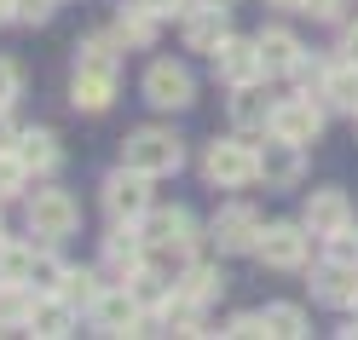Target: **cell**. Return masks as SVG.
<instances>
[{
	"mask_svg": "<svg viewBox=\"0 0 358 340\" xmlns=\"http://www.w3.org/2000/svg\"><path fill=\"white\" fill-rule=\"evenodd\" d=\"M122 162H127V168H139V173H150V179H162V173H173L179 162H185V150H179V139H173V133L145 127V133H133V139H127Z\"/></svg>",
	"mask_w": 358,
	"mask_h": 340,
	"instance_id": "cell-1",
	"label": "cell"
},
{
	"mask_svg": "<svg viewBox=\"0 0 358 340\" xmlns=\"http://www.w3.org/2000/svg\"><path fill=\"white\" fill-rule=\"evenodd\" d=\"M203 173L214 179L220 191H237V185H249V179H260V156L249 145H237V139H220V145H208Z\"/></svg>",
	"mask_w": 358,
	"mask_h": 340,
	"instance_id": "cell-2",
	"label": "cell"
},
{
	"mask_svg": "<svg viewBox=\"0 0 358 340\" xmlns=\"http://www.w3.org/2000/svg\"><path fill=\"white\" fill-rule=\"evenodd\" d=\"M76 219H81V208H76L70 191H35V202H29V231L35 237L58 242V237L76 231Z\"/></svg>",
	"mask_w": 358,
	"mask_h": 340,
	"instance_id": "cell-3",
	"label": "cell"
},
{
	"mask_svg": "<svg viewBox=\"0 0 358 340\" xmlns=\"http://www.w3.org/2000/svg\"><path fill=\"white\" fill-rule=\"evenodd\" d=\"M104 208H110V219H139V214L150 208V173L122 168V173L104 185Z\"/></svg>",
	"mask_w": 358,
	"mask_h": 340,
	"instance_id": "cell-4",
	"label": "cell"
},
{
	"mask_svg": "<svg viewBox=\"0 0 358 340\" xmlns=\"http://www.w3.org/2000/svg\"><path fill=\"white\" fill-rule=\"evenodd\" d=\"M191 93H196V87H191V70H185V64H150V70H145V98L156 104V110H179V104H191Z\"/></svg>",
	"mask_w": 358,
	"mask_h": 340,
	"instance_id": "cell-5",
	"label": "cell"
},
{
	"mask_svg": "<svg viewBox=\"0 0 358 340\" xmlns=\"http://www.w3.org/2000/svg\"><path fill=\"white\" fill-rule=\"evenodd\" d=\"M93 317H99V329H104V334H139L145 306L133 300V288H104V294H99V306H93Z\"/></svg>",
	"mask_w": 358,
	"mask_h": 340,
	"instance_id": "cell-6",
	"label": "cell"
},
{
	"mask_svg": "<svg viewBox=\"0 0 358 340\" xmlns=\"http://www.w3.org/2000/svg\"><path fill=\"white\" fill-rule=\"evenodd\" d=\"M272 133H283V139H295V145H312L324 133V110L312 98H289V104L272 110Z\"/></svg>",
	"mask_w": 358,
	"mask_h": 340,
	"instance_id": "cell-7",
	"label": "cell"
},
{
	"mask_svg": "<svg viewBox=\"0 0 358 340\" xmlns=\"http://www.w3.org/2000/svg\"><path fill=\"white\" fill-rule=\"evenodd\" d=\"M255 254L266 265H278V271H295L306 260V231H301V225H272V231H260Z\"/></svg>",
	"mask_w": 358,
	"mask_h": 340,
	"instance_id": "cell-8",
	"label": "cell"
},
{
	"mask_svg": "<svg viewBox=\"0 0 358 340\" xmlns=\"http://www.w3.org/2000/svg\"><path fill=\"white\" fill-rule=\"evenodd\" d=\"M347 225H352V202L341 191H312V202H306V231L312 237H341Z\"/></svg>",
	"mask_w": 358,
	"mask_h": 340,
	"instance_id": "cell-9",
	"label": "cell"
},
{
	"mask_svg": "<svg viewBox=\"0 0 358 340\" xmlns=\"http://www.w3.org/2000/svg\"><path fill=\"white\" fill-rule=\"evenodd\" d=\"M145 242L162 248V254H185L191 248V214L185 208H156L145 219Z\"/></svg>",
	"mask_w": 358,
	"mask_h": 340,
	"instance_id": "cell-10",
	"label": "cell"
},
{
	"mask_svg": "<svg viewBox=\"0 0 358 340\" xmlns=\"http://www.w3.org/2000/svg\"><path fill=\"white\" fill-rule=\"evenodd\" d=\"M214 70H220V81L243 87V81H255L266 64H260V47H255V40H220V47H214Z\"/></svg>",
	"mask_w": 358,
	"mask_h": 340,
	"instance_id": "cell-11",
	"label": "cell"
},
{
	"mask_svg": "<svg viewBox=\"0 0 358 340\" xmlns=\"http://www.w3.org/2000/svg\"><path fill=\"white\" fill-rule=\"evenodd\" d=\"M260 179L266 185H295L301 179V145L283 139V133H272V145L260 150Z\"/></svg>",
	"mask_w": 358,
	"mask_h": 340,
	"instance_id": "cell-12",
	"label": "cell"
},
{
	"mask_svg": "<svg viewBox=\"0 0 358 340\" xmlns=\"http://www.w3.org/2000/svg\"><path fill=\"white\" fill-rule=\"evenodd\" d=\"M110 98H116V70H87L81 64V75L70 87V104L87 110V116H99V110H110Z\"/></svg>",
	"mask_w": 358,
	"mask_h": 340,
	"instance_id": "cell-13",
	"label": "cell"
},
{
	"mask_svg": "<svg viewBox=\"0 0 358 340\" xmlns=\"http://www.w3.org/2000/svg\"><path fill=\"white\" fill-rule=\"evenodd\" d=\"M318 300H329V306H358V260H329V265H318Z\"/></svg>",
	"mask_w": 358,
	"mask_h": 340,
	"instance_id": "cell-14",
	"label": "cell"
},
{
	"mask_svg": "<svg viewBox=\"0 0 358 340\" xmlns=\"http://www.w3.org/2000/svg\"><path fill=\"white\" fill-rule=\"evenodd\" d=\"M226 24H231L226 6H214V0H208V6H196V12L185 17V40H191V52H214L220 40H226Z\"/></svg>",
	"mask_w": 358,
	"mask_h": 340,
	"instance_id": "cell-15",
	"label": "cell"
},
{
	"mask_svg": "<svg viewBox=\"0 0 358 340\" xmlns=\"http://www.w3.org/2000/svg\"><path fill=\"white\" fill-rule=\"evenodd\" d=\"M214 237H220V248H255L260 242V214L255 208H226L214 219Z\"/></svg>",
	"mask_w": 358,
	"mask_h": 340,
	"instance_id": "cell-16",
	"label": "cell"
},
{
	"mask_svg": "<svg viewBox=\"0 0 358 340\" xmlns=\"http://www.w3.org/2000/svg\"><path fill=\"white\" fill-rule=\"evenodd\" d=\"M255 47H260L266 75H283V70H295V64H301V40L289 35V29H266V35L255 40Z\"/></svg>",
	"mask_w": 358,
	"mask_h": 340,
	"instance_id": "cell-17",
	"label": "cell"
},
{
	"mask_svg": "<svg viewBox=\"0 0 358 340\" xmlns=\"http://www.w3.org/2000/svg\"><path fill=\"white\" fill-rule=\"evenodd\" d=\"M70 317H76V306L64 294H47V300L29 306V329L35 334H70Z\"/></svg>",
	"mask_w": 358,
	"mask_h": 340,
	"instance_id": "cell-18",
	"label": "cell"
},
{
	"mask_svg": "<svg viewBox=\"0 0 358 340\" xmlns=\"http://www.w3.org/2000/svg\"><path fill=\"white\" fill-rule=\"evenodd\" d=\"M231 121H237L243 133L272 121V104H266V93H260L255 81H243V87H237V98H231Z\"/></svg>",
	"mask_w": 358,
	"mask_h": 340,
	"instance_id": "cell-19",
	"label": "cell"
},
{
	"mask_svg": "<svg viewBox=\"0 0 358 340\" xmlns=\"http://www.w3.org/2000/svg\"><path fill=\"white\" fill-rule=\"evenodd\" d=\"M179 294H191L196 306H208V300H220V294H226V271H214V265H191V271H185V283H179Z\"/></svg>",
	"mask_w": 358,
	"mask_h": 340,
	"instance_id": "cell-20",
	"label": "cell"
},
{
	"mask_svg": "<svg viewBox=\"0 0 358 340\" xmlns=\"http://www.w3.org/2000/svg\"><path fill=\"white\" fill-rule=\"evenodd\" d=\"M324 98L335 110H347V116H358V64H347V70H329L324 75Z\"/></svg>",
	"mask_w": 358,
	"mask_h": 340,
	"instance_id": "cell-21",
	"label": "cell"
},
{
	"mask_svg": "<svg viewBox=\"0 0 358 340\" xmlns=\"http://www.w3.org/2000/svg\"><path fill=\"white\" fill-rule=\"evenodd\" d=\"M12 150L24 156V168H35V173H52V168H58V145H52V133H24Z\"/></svg>",
	"mask_w": 358,
	"mask_h": 340,
	"instance_id": "cell-22",
	"label": "cell"
},
{
	"mask_svg": "<svg viewBox=\"0 0 358 340\" xmlns=\"http://www.w3.org/2000/svg\"><path fill=\"white\" fill-rule=\"evenodd\" d=\"M58 294H64V300H70V306H87V311H93L104 288H99V277H93V271H64Z\"/></svg>",
	"mask_w": 358,
	"mask_h": 340,
	"instance_id": "cell-23",
	"label": "cell"
},
{
	"mask_svg": "<svg viewBox=\"0 0 358 340\" xmlns=\"http://www.w3.org/2000/svg\"><path fill=\"white\" fill-rule=\"evenodd\" d=\"M139 242H145V237H133V231H116V237L104 242L110 265H116V271H139V260H145V248H139Z\"/></svg>",
	"mask_w": 358,
	"mask_h": 340,
	"instance_id": "cell-24",
	"label": "cell"
},
{
	"mask_svg": "<svg viewBox=\"0 0 358 340\" xmlns=\"http://www.w3.org/2000/svg\"><path fill=\"white\" fill-rule=\"evenodd\" d=\"M150 35H156V12L150 6H127L122 12V40H127V47H145Z\"/></svg>",
	"mask_w": 358,
	"mask_h": 340,
	"instance_id": "cell-25",
	"label": "cell"
},
{
	"mask_svg": "<svg viewBox=\"0 0 358 340\" xmlns=\"http://www.w3.org/2000/svg\"><path fill=\"white\" fill-rule=\"evenodd\" d=\"M266 329L295 340V334H306V317H301V306H266Z\"/></svg>",
	"mask_w": 358,
	"mask_h": 340,
	"instance_id": "cell-26",
	"label": "cell"
},
{
	"mask_svg": "<svg viewBox=\"0 0 358 340\" xmlns=\"http://www.w3.org/2000/svg\"><path fill=\"white\" fill-rule=\"evenodd\" d=\"M24 156H17V150H6V145H0V196H17V191H24Z\"/></svg>",
	"mask_w": 358,
	"mask_h": 340,
	"instance_id": "cell-27",
	"label": "cell"
},
{
	"mask_svg": "<svg viewBox=\"0 0 358 340\" xmlns=\"http://www.w3.org/2000/svg\"><path fill=\"white\" fill-rule=\"evenodd\" d=\"M0 277L6 283H29L35 277V254L29 248H6V254H0Z\"/></svg>",
	"mask_w": 358,
	"mask_h": 340,
	"instance_id": "cell-28",
	"label": "cell"
},
{
	"mask_svg": "<svg viewBox=\"0 0 358 340\" xmlns=\"http://www.w3.org/2000/svg\"><path fill=\"white\" fill-rule=\"evenodd\" d=\"M29 306L35 300H24L17 288H0V323H12V317H24V323H29Z\"/></svg>",
	"mask_w": 358,
	"mask_h": 340,
	"instance_id": "cell-29",
	"label": "cell"
},
{
	"mask_svg": "<svg viewBox=\"0 0 358 340\" xmlns=\"http://www.w3.org/2000/svg\"><path fill=\"white\" fill-rule=\"evenodd\" d=\"M81 64H87V70H116V58H110V40H87V47H81Z\"/></svg>",
	"mask_w": 358,
	"mask_h": 340,
	"instance_id": "cell-30",
	"label": "cell"
},
{
	"mask_svg": "<svg viewBox=\"0 0 358 340\" xmlns=\"http://www.w3.org/2000/svg\"><path fill=\"white\" fill-rule=\"evenodd\" d=\"M12 98H17V64L0 58V104H12Z\"/></svg>",
	"mask_w": 358,
	"mask_h": 340,
	"instance_id": "cell-31",
	"label": "cell"
},
{
	"mask_svg": "<svg viewBox=\"0 0 358 340\" xmlns=\"http://www.w3.org/2000/svg\"><path fill=\"white\" fill-rule=\"evenodd\" d=\"M226 334H243V340H255V334H272L266 329V317H231V329Z\"/></svg>",
	"mask_w": 358,
	"mask_h": 340,
	"instance_id": "cell-32",
	"label": "cell"
},
{
	"mask_svg": "<svg viewBox=\"0 0 358 340\" xmlns=\"http://www.w3.org/2000/svg\"><path fill=\"white\" fill-rule=\"evenodd\" d=\"M47 12H52V0H17V17H24V24H41Z\"/></svg>",
	"mask_w": 358,
	"mask_h": 340,
	"instance_id": "cell-33",
	"label": "cell"
},
{
	"mask_svg": "<svg viewBox=\"0 0 358 340\" xmlns=\"http://www.w3.org/2000/svg\"><path fill=\"white\" fill-rule=\"evenodd\" d=\"M312 17H341V0H306Z\"/></svg>",
	"mask_w": 358,
	"mask_h": 340,
	"instance_id": "cell-34",
	"label": "cell"
},
{
	"mask_svg": "<svg viewBox=\"0 0 358 340\" xmlns=\"http://www.w3.org/2000/svg\"><path fill=\"white\" fill-rule=\"evenodd\" d=\"M341 52H347V64H358V24L347 29V47H341Z\"/></svg>",
	"mask_w": 358,
	"mask_h": 340,
	"instance_id": "cell-35",
	"label": "cell"
},
{
	"mask_svg": "<svg viewBox=\"0 0 358 340\" xmlns=\"http://www.w3.org/2000/svg\"><path fill=\"white\" fill-rule=\"evenodd\" d=\"M17 12V0H0V24H6V17Z\"/></svg>",
	"mask_w": 358,
	"mask_h": 340,
	"instance_id": "cell-36",
	"label": "cell"
},
{
	"mask_svg": "<svg viewBox=\"0 0 358 340\" xmlns=\"http://www.w3.org/2000/svg\"><path fill=\"white\" fill-rule=\"evenodd\" d=\"M272 6H289V12H306V0H272Z\"/></svg>",
	"mask_w": 358,
	"mask_h": 340,
	"instance_id": "cell-37",
	"label": "cell"
},
{
	"mask_svg": "<svg viewBox=\"0 0 358 340\" xmlns=\"http://www.w3.org/2000/svg\"><path fill=\"white\" fill-rule=\"evenodd\" d=\"M214 6H226V0H214Z\"/></svg>",
	"mask_w": 358,
	"mask_h": 340,
	"instance_id": "cell-38",
	"label": "cell"
},
{
	"mask_svg": "<svg viewBox=\"0 0 358 340\" xmlns=\"http://www.w3.org/2000/svg\"><path fill=\"white\" fill-rule=\"evenodd\" d=\"M0 116H6V104H0Z\"/></svg>",
	"mask_w": 358,
	"mask_h": 340,
	"instance_id": "cell-39",
	"label": "cell"
}]
</instances>
